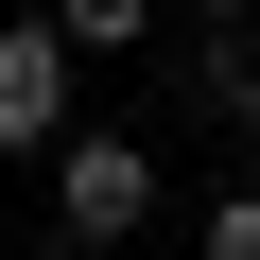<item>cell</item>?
<instances>
[{
	"label": "cell",
	"mask_w": 260,
	"mask_h": 260,
	"mask_svg": "<svg viewBox=\"0 0 260 260\" xmlns=\"http://www.w3.org/2000/svg\"><path fill=\"white\" fill-rule=\"evenodd\" d=\"M139 225H156V139L139 121H70L52 139V243L70 260H121Z\"/></svg>",
	"instance_id": "1"
},
{
	"label": "cell",
	"mask_w": 260,
	"mask_h": 260,
	"mask_svg": "<svg viewBox=\"0 0 260 260\" xmlns=\"http://www.w3.org/2000/svg\"><path fill=\"white\" fill-rule=\"evenodd\" d=\"M87 121V52H70V18L35 0V18H0V156H52Z\"/></svg>",
	"instance_id": "2"
},
{
	"label": "cell",
	"mask_w": 260,
	"mask_h": 260,
	"mask_svg": "<svg viewBox=\"0 0 260 260\" xmlns=\"http://www.w3.org/2000/svg\"><path fill=\"white\" fill-rule=\"evenodd\" d=\"M191 104L208 121H260V0H225V18L191 35Z\"/></svg>",
	"instance_id": "3"
},
{
	"label": "cell",
	"mask_w": 260,
	"mask_h": 260,
	"mask_svg": "<svg viewBox=\"0 0 260 260\" xmlns=\"http://www.w3.org/2000/svg\"><path fill=\"white\" fill-rule=\"evenodd\" d=\"M52 18H70L87 70H104V52H156V0H52Z\"/></svg>",
	"instance_id": "4"
},
{
	"label": "cell",
	"mask_w": 260,
	"mask_h": 260,
	"mask_svg": "<svg viewBox=\"0 0 260 260\" xmlns=\"http://www.w3.org/2000/svg\"><path fill=\"white\" fill-rule=\"evenodd\" d=\"M191 260H260V191H208V225H191Z\"/></svg>",
	"instance_id": "5"
}]
</instances>
